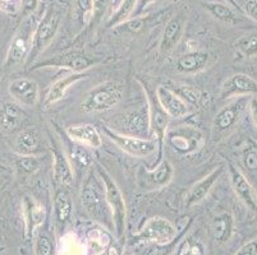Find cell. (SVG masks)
Here are the masks:
<instances>
[{"label":"cell","instance_id":"6da1fadb","mask_svg":"<svg viewBox=\"0 0 257 255\" xmlns=\"http://www.w3.org/2000/svg\"><path fill=\"white\" fill-rule=\"evenodd\" d=\"M41 17L37 16V12L29 17H25L9 44L8 53H7L6 62H4L6 69H12L20 64H25L31 53L35 30H36Z\"/></svg>","mask_w":257,"mask_h":255},{"label":"cell","instance_id":"7a4b0ae2","mask_svg":"<svg viewBox=\"0 0 257 255\" xmlns=\"http://www.w3.org/2000/svg\"><path fill=\"white\" fill-rule=\"evenodd\" d=\"M97 171L104 185L105 199L113 217L114 232L116 237L121 238L124 236L125 222H127V205H125L124 195L106 170H104L101 166H97Z\"/></svg>","mask_w":257,"mask_h":255},{"label":"cell","instance_id":"3957f363","mask_svg":"<svg viewBox=\"0 0 257 255\" xmlns=\"http://www.w3.org/2000/svg\"><path fill=\"white\" fill-rule=\"evenodd\" d=\"M123 98V86L118 82L107 81L97 84L86 95L81 107L85 112H105L115 107Z\"/></svg>","mask_w":257,"mask_h":255},{"label":"cell","instance_id":"277c9868","mask_svg":"<svg viewBox=\"0 0 257 255\" xmlns=\"http://www.w3.org/2000/svg\"><path fill=\"white\" fill-rule=\"evenodd\" d=\"M60 25V16L55 9L49 8L48 11L44 13V16L40 20L39 25H37L36 30H35L34 35V42H32V49L30 53L29 58L26 60V67L31 68L40 55L50 46L53 40L55 39L59 30Z\"/></svg>","mask_w":257,"mask_h":255},{"label":"cell","instance_id":"5b68a950","mask_svg":"<svg viewBox=\"0 0 257 255\" xmlns=\"http://www.w3.org/2000/svg\"><path fill=\"white\" fill-rule=\"evenodd\" d=\"M99 60L92 59L81 51H67L63 54L50 56L48 59L39 60L30 69H41V68H63L71 70L72 73H85L86 70L97 64Z\"/></svg>","mask_w":257,"mask_h":255},{"label":"cell","instance_id":"8992f818","mask_svg":"<svg viewBox=\"0 0 257 255\" xmlns=\"http://www.w3.org/2000/svg\"><path fill=\"white\" fill-rule=\"evenodd\" d=\"M247 106H248V100L246 97H238V100L219 110L212 121L214 140L223 139L234 129Z\"/></svg>","mask_w":257,"mask_h":255},{"label":"cell","instance_id":"52a82bcc","mask_svg":"<svg viewBox=\"0 0 257 255\" xmlns=\"http://www.w3.org/2000/svg\"><path fill=\"white\" fill-rule=\"evenodd\" d=\"M102 132L111 142H114V144L120 151L130 154L132 157L144 158L155 152V140L153 139H145V138L136 137V135L121 134L115 130L109 129V126L105 125L102 126Z\"/></svg>","mask_w":257,"mask_h":255},{"label":"cell","instance_id":"ba28073f","mask_svg":"<svg viewBox=\"0 0 257 255\" xmlns=\"http://www.w3.org/2000/svg\"><path fill=\"white\" fill-rule=\"evenodd\" d=\"M168 143L177 153L192 154L204 146V133L198 128L189 125L177 126L175 129L167 132Z\"/></svg>","mask_w":257,"mask_h":255},{"label":"cell","instance_id":"9c48e42d","mask_svg":"<svg viewBox=\"0 0 257 255\" xmlns=\"http://www.w3.org/2000/svg\"><path fill=\"white\" fill-rule=\"evenodd\" d=\"M178 230L174 224L163 217L147 219L136 235L140 241L154 242L156 245H167L177 237Z\"/></svg>","mask_w":257,"mask_h":255},{"label":"cell","instance_id":"30bf717a","mask_svg":"<svg viewBox=\"0 0 257 255\" xmlns=\"http://www.w3.org/2000/svg\"><path fill=\"white\" fill-rule=\"evenodd\" d=\"M81 199H82V204L86 212L90 214L91 218L96 219L97 222H101L104 224L110 223L114 228L113 217H111V212L109 209L106 199H105V195L102 198L97 189L91 182H87L82 188Z\"/></svg>","mask_w":257,"mask_h":255},{"label":"cell","instance_id":"8fae6325","mask_svg":"<svg viewBox=\"0 0 257 255\" xmlns=\"http://www.w3.org/2000/svg\"><path fill=\"white\" fill-rule=\"evenodd\" d=\"M228 174L230 179V185H232L233 191L238 196V199L244 204V207L251 212L252 214L257 213V191L254 190L251 182L246 177V175L240 171L239 168L235 167L234 165L229 163L228 165Z\"/></svg>","mask_w":257,"mask_h":255},{"label":"cell","instance_id":"7c38bea8","mask_svg":"<svg viewBox=\"0 0 257 255\" xmlns=\"http://www.w3.org/2000/svg\"><path fill=\"white\" fill-rule=\"evenodd\" d=\"M22 217L25 223V237L31 240L46 218V209L32 196H26L22 202Z\"/></svg>","mask_w":257,"mask_h":255},{"label":"cell","instance_id":"4fadbf2b","mask_svg":"<svg viewBox=\"0 0 257 255\" xmlns=\"http://www.w3.org/2000/svg\"><path fill=\"white\" fill-rule=\"evenodd\" d=\"M256 93L257 82L251 76L244 73H235L224 82L219 96L225 100V98L233 97H247Z\"/></svg>","mask_w":257,"mask_h":255},{"label":"cell","instance_id":"5bb4252c","mask_svg":"<svg viewBox=\"0 0 257 255\" xmlns=\"http://www.w3.org/2000/svg\"><path fill=\"white\" fill-rule=\"evenodd\" d=\"M149 109H150V126L153 129L154 134L156 135L159 142V154H158V161L155 162L154 167L158 166L161 161L164 160L163 157V148H164L165 143V138H167V132H168V126H169V120L170 116L168 115L164 110L161 109V106L159 105L158 100H150L149 98Z\"/></svg>","mask_w":257,"mask_h":255},{"label":"cell","instance_id":"9a60e30c","mask_svg":"<svg viewBox=\"0 0 257 255\" xmlns=\"http://www.w3.org/2000/svg\"><path fill=\"white\" fill-rule=\"evenodd\" d=\"M155 96L161 109L167 112L170 119H181L189 114V105L172 88L159 86L155 90Z\"/></svg>","mask_w":257,"mask_h":255},{"label":"cell","instance_id":"2e32d148","mask_svg":"<svg viewBox=\"0 0 257 255\" xmlns=\"http://www.w3.org/2000/svg\"><path fill=\"white\" fill-rule=\"evenodd\" d=\"M9 95L21 106L32 107L39 101V84L30 78H17L8 86Z\"/></svg>","mask_w":257,"mask_h":255},{"label":"cell","instance_id":"e0dca14e","mask_svg":"<svg viewBox=\"0 0 257 255\" xmlns=\"http://www.w3.org/2000/svg\"><path fill=\"white\" fill-rule=\"evenodd\" d=\"M187 17L183 12H179L173 16L165 25L163 36L160 41V51L163 54H169L179 44L183 36L184 27H186Z\"/></svg>","mask_w":257,"mask_h":255},{"label":"cell","instance_id":"ac0fdd59","mask_svg":"<svg viewBox=\"0 0 257 255\" xmlns=\"http://www.w3.org/2000/svg\"><path fill=\"white\" fill-rule=\"evenodd\" d=\"M224 172L223 166H219L214 170V171L210 172L209 175H206L205 177L197 181L192 188L189 189L188 194L186 195V199H184V204L187 208H191L193 205L198 204L202 200L209 195V193L211 191L212 186L216 184V181L219 180V177L221 176V174Z\"/></svg>","mask_w":257,"mask_h":255},{"label":"cell","instance_id":"d6986e66","mask_svg":"<svg viewBox=\"0 0 257 255\" xmlns=\"http://www.w3.org/2000/svg\"><path fill=\"white\" fill-rule=\"evenodd\" d=\"M69 139L73 142L90 147V148H100L102 146V138L96 126L92 124H77L71 125L65 129Z\"/></svg>","mask_w":257,"mask_h":255},{"label":"cell","instance_id":"ffe728a7","mask_svg":"<svg viewBox=\"0 0 257 255\" xmlns=\"http://www.w3.org/2000/svg\"><path fill=\"white\" fill-rule=\"evenodd\" d=\"M53 168L54 179L62 186H69L73 184L74 171L68 156L57 146H53Z\"/></svg>","mask_w":257,"mask_h":255},{"label":"cell","instance_id":"44dd1931","mask_svg":"<svg viewBox=\"0 0 257 255\" xmlns=\"http://www.w3.org/2000/svg\"><path fill=\"white\" fill-rule=\"evenodd\" d=\"M120 124L124 126V130L132 133V134H139V137L147 135V132L151 128L149 104L147 106H145V109L142 107V109L135 110V111H131L123 115V123Z\"/></svg>","mask_w":257,"mask_h":255},{"label":"cell","instance_id":"7402d4cb","mask_svg":"<svg viewBox=\"0 0 257 255\" xmlns=\"http://www.w3.org/2000/svg\"><path fill=\"white\" fill-rule=\"evenodd\" d=\"M15 151L18 156H36L44 152L43 140L36 129H25L16 139Z\"/></svg>","mask_w":257,"mask_h":255},{"label":"cell","instance_id":"603a6c76","mask_svg":"<svg viewBox=\"0 0 257 255\" xmlns=\"http://www.w3.org/2000/svg\"><path fill=\"white\" fill-rule=\"evenodd\" d=\"M211 236L216 244H225L234 233V218L230 212H221L216 214L210 224Z\"/></svg>","mask_w":257,"mask_h":255},{"label":"cell","instance_id":"cb8c5ba5","mask_svg":"<svg viewBox=\"0 0 257 255\" xmlns=\"http://www.w3.org/2000/svg\"><path fill=\"white\" fill-rule=\"evenodd\" d=\"M85 77V73H71L67 74V76L63 77V78L58 79L57 82H54L50 86V88H49V92L45 97V101H44V106L48 109L51 105L59 102L65 96L67 91H68L72 86H74L77 82L82 81Z\"/></svg>","mask_w":257,"mask_h":255},{"label":"cell","instance_id":"d4e9b609","mask_svg":"<svg viewBox=\"0 0 257 255\" xmlns=\"http://www.w3.org/2000/svg\"><path fill=\"white\" fill-rule=\"evenodd\" d=\"M26 119V114L20 105L6 102L0 109V126L7 133L17 130Z\"/></svg>","mask_w":257,"mask_h":255},{"label":"cell","instance_id":"484cf974","mask_svg":"<svg viewBox=\"0 0 257 255\" xmlns=\"http://www.w3.org/2000/svg\"><path fill=\"white\" fill-rule=\"evenodd\" d=\"M54 218L59 228H64L69 223L73 214V203L65 190H58L54 196Z\"/></svg>","mask_w":257,"mask_h":255},{"label":"cell","instance_id":"4316f807","mask_svg":"<svg viewBox=\"0 0 257 255\" xmlns=\"http://www.w3.org/2000/svg\"><path fill=\"white\" fill-rule=\"evenodd\" d=\"M210 60V55L205 51H193L181 56L177 62V70L179 73L195 74L202 72L207 67Z\"/></svg>","mask_w":257,"mask_h":255},{"label":"cell","instance_id":"83f0119b","mask_svg":"<svg viewBox=\"0 0 257 255\" xmlns=\"http://www.w3.org/2000/svg\"><path fill=\"white\" fill-rule=\"evenodd\" d=\"M204 8L206 9L207 13L216 18L218 21L226 23V25H237L240 22L239 14H237V11L233 9L232 7L228 4L216 3V2H205L202 3Z\"/></svg>","mask_w":257,"mask_h":255},{"label":"cell","instance_id":"f1b7e54d","mask_svg":"<svg viewBox=\"0 0 257 255\" xmlns=\"http://www.w3.org/2000/svg\"><path fill=\"white\" fill-rule=\"evenodd\" d=\"M86 240L87 250L91 255H102L111 244V236L101 227L90 228L86 232Z\"/></svg>","mask_w":257,"mask_h":255},{"label":"cell","instance_id":"f546056e","mask_svg":"<svg viewBox=\"0 0 257 255\" xmlns=\"http://www.w3.org/2000/svg\"><path fill=\"white\" fill-rule=\"evenodd\" d=\"M87 244L74 232L64 233L57 247V255H87Z\"/></svg>","mask_w":257,"mask_h":255},{"label":"cell","instance_id":"4dcf8cb0","mask_svg":"<svg viewBox=\"0 0 257 255\" xmlns=\"http://www.w3.org/2000/svg\"><path fill=\"white\" fill-rule=\"evenodd\" d=\"M173 166L168 160H163L153 170L147 171V180L155 188H163L172 181Z\"/></svg>","mask_w":257,"mask_h":255},{"label":"cell","instance_id":"1f68e13d","mask_svg":"<svg viewBox=\"0 0 257 255\" xmlns=\"http://www.w3.org/2000/svg\"><path fill=\"white\" fill-rule=\"evenodd\" d=\"M85 147L86 146H82V144L79 143L69 147L68 158L71 161V165L73 167L74 172L85 171V170L90 167L91 163L93 162L92 156H91L90 152Z\"/></svg>","mask_w":257,"mask_h":255},{"label":"cell","instance_id":"d6a6232c","mask_svg":"<svg viewBox=\"0 0 257 255\" xmlns=\"http://www.w3.org/2000/svg\"><path fill=\"white\" fill-rule=\"evenodd\" d=\"M175 93H178L184 101L188 105H193V106L201 107L206 104L209 100L207 93L204 91L198 90V88L192 87V86H177L175 88H172Z\"/></svg>","mask_w":257,"mask_h":255},{"label":"cell","instance_id":"836d02e7","mask_svg":"<svg viewBox=\"0 0 257 255\" xmlns=\"http://www.w3.org/2000/svg\"><path fill=\"white\" fill-rule=\"evenodd\" d=\"M139 4V0H123L119 8L116 9L107 22V27H116V26L124 23L130 18L131 14L136 11V7Z\"/></svg>","mask_w":257,"mask_h":255},{"label":"cell","instance_id":"e575fe53","mask_svg":"<svg viewBox=\"0 0 257 255\" xmlns=\"http://www.w3.org/2000/svg\"><path fill=\"white\" fill-rule=\"evenodd\" d=\"M234 48L247 59L257 58V35H244L234 42Z\"/></svg>","mask_w":257,"mask_h":255},{"label":"cell","instance_id":"d590c367","mask_svg":"<svg viewBox=\"0 0 257 255\" xmlns=\"http://www.w3.org/2000/svg\"><path fill=\"white\" fill-rule=\"evenodd\" d=\"M174 255H206V247L198 237L188 236L181 242Z\"/></svg>","mask_w":257,"mask_h":255},{"label":"cell","instance_id":"8d00e7d4","mask_svg":"<svg viewBox=\"0 0 257 255\" xmlns=\"http://www.w3.org/2000/svg\"><path fill=\"white\" fill-rule=\"evenodd\" d=\"M35 255H57V247L48 233H37L35 240Z\"/></svg>","mask_w":257,"mask_h":255},{"label":"cell","instance_id":"74e56055","mask_svg":"<svg viewBox=\"0 0 257 255\" xmlns=\"http://www.w3.org/2000/svg\"><path fill=\"white\" fill-rule=\"evenodd\" d=\"M16 167L21 174L31 175L39 170L40 161L36 156H18L16 160Z\"/></svg>","mask_w":257,"mask_h":255},{"label":"cell","instance_id":"f35d334b","mask_svg":"<svg viewBox=\"0 0 257 255\" xmlns=\"http://www.w3.org/2000/svg\"><path fill=\"white\" fill-rule=\"evenodd\" d=\"M76 6L79 12V16L82 18V22L87 25L92 20L93 16H95L93 0H76Z\"/></svg>","mask_w":257,"mask_h":255},{"label":"cell","instance_id":"ab89813d","mask_svg":"<svg viewBox=\"0 0 257 255\" xmlns=\"http://www.w3.org/2000/svg\"><path fill=\"white\" fill-rule=\"evenodd\" d=\"M243 165L249 172L257 174V149L253 147H249L243 153Z\"/></svg>","mask_w":257,"mask_h":255},{"label":"cell","instance_id":"60d3db41","mask_svg":"<svg viewBox=\"0 0 257 255\" xmlns=\"http://www.w3.org/2000/svg\"><path fill=\"white\" fill-rule=\"evenodd\" d=\"M234 255H257V237L242 245Z\"/></svg>","mask_w":257,"mask_h":255},{"label":"cell","instance_id":"b9f144b4","mask_svg":"<svg viewBox=\"0 0 257 255\" xmlns=\"http://www.w3.org/2000/svg\"><path fill=\"white\" fill-rule=\"evenodd\" d=\"M242 7L244 16H247L257 23V0H246Z\"/></svg>","mask_w":257,"mask_h":255},{"label":"cell","instance_id":"7bdbcfd3","mask_svg":"<svg viewBox=\"0 0 257 255\" xmlns=\"http://www.w3.org/2000/svg\"><path fill=\"white\" fill-rule=\"evenodd\" d=\"M22 13L25 17H29L31 14L36 13L37 8H39L40 0H22Z\"/></svg>","mask_w":257,"mask_h":255},{"label":"cell","instance_id":"ee69618b","mask_svg":"<svg viewBox=\"0 0 257 255\" xmlns=\"http://www.w3.org/2000/svg\"><path fill=\"white\" fill-rule=\"evenodd\" d=\"M248 111L251 115L252 120H253L254 125L257 126V97H251L248 100Z\"/></svg>","mask_w":257,"mask_h":255},{"label":"cell","instance_id":"f6af8a7d","mask_svg":"<svg viewBox=\"0 0 257 255\" xmlns=\"http://www.w3.org/2000/svg\"><path fill=\"white\" fill-rule=\"evenodd\" d=\"M107 4V0H93V6H95V16H99L102 13Z\"/></svg>","mask_w":257,"mask_h":255},{"label":"cell","instance_id":"bcb514c9","mask_svg":"<svg viewBox=\"0 0 257 255\" xmlns=\"http://www.w3.org/2000/svg\"><path fill=\"white\" fill-rule=\"evenodd\" d=\"M225 2H226V4L232 7L233 9L238 11V12H239V13L244 14V12H243V7L240 6L239 3H238V0H225Z\"/></svg>","mask_w":257,"mask_h":255},{"label":"cell","instance_id":"7dc6e473","mask_svg":"<svg viewBox=\"0 0 257 255\" xmlns=\"http://www.w3.org/2000/svg\"><path fill=\"white\" fill-rule=\"evenodd\" d=\"M15 4V0H0V11L3 9V11H6V7L9 6V4Z\"/></svg>","mask_w":257,"mask_h":255},{"label":"cell","instance_id":"c3c4849f","mask_svg":"<svg viewBox=\"0 0 257 255\" xmlns=\"http://www.w3.org/2000/svg\"><path fill=\"white\" fill-rule=\"evenodd\" d=\"M154 2H159V0H139V4L137 6L141 7V9H144L145 7H147L149 4L154 3Z\"/></svg>","mask_w":257,"mask_h":255},{"label":"cell","instance_id":"681fc988","mask_svg":"<svg viewBox=\"0 0 257 255\" xmlns=\"http://www.w3.org/2000/svg\"><path fill=\"white\" fill-rule=\"evenodd\" d=\"M121 255H136L133 251H131L130 249H124V251H123V254Z\"/></svg>","mask_w":257,"mask_h":255},{"label":"cell","instance_id":"f907efd6","mask_svg":"<svg viewBox=\"0 0 257 255\" xmlns=\"http://www.w3.org/2000/svg\"><path fill=\"white\" fill-rule=\"evenodd\" d=\"M0 170H7V167L3 165V163H0Z\"/></svg>","mask_w":257,"mask_h":255}]
</instances>
